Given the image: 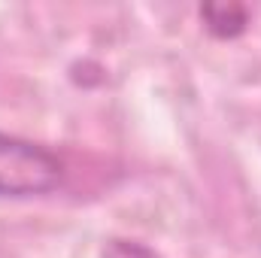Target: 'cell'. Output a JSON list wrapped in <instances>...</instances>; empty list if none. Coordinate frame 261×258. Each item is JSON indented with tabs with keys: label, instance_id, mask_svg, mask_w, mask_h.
Masks as SVG:
<instances>
[{
	"label": "cell",
	"instance_id": "7a4b0ae2",
	"mask_svg": "<svg viewBox=\"0 0 261 258\" xmlns=\"http://www.w3.org/2000/svg\"><path fill=\"white\" fill-rule=\"evenodd\" d=\"M200 21L216 40H234L249 28V9L240 3H203Z\"/></svg>",
	"mask_w": 261,
	"mask_h": 258
},
{
	"label": "cell",
	"instance_id": "3957f363",
	"mask_svg": "<svg viewBox=\"0 0 261 258\" xmlns=\"http://www.w3.org/2000/svg\"><path fill=\"white\" fill-rule=\"evenodd\" d=\"M100 258H161L155 249H149L146 243L140 240H125V237H113L107 240Z\"/></svg>",
	"mask_w": 261,
	"mask_h": 258
},
{
	"label": "cell",
	"instance_id": "6da1fadb",
	"mask_svg": "<svg viewBox=\"0 0 261 258\" xmlns=\"http://www.w3.org/2000/svg\"><path fill=\"white\" fill-rule=\"evenodd\" d=\"M64 173V161L52 149L0 131V197H43L61 189Z\"/></svg>",
	"mask_w": 261,
	"mask_h": 258
}]
</instances>
